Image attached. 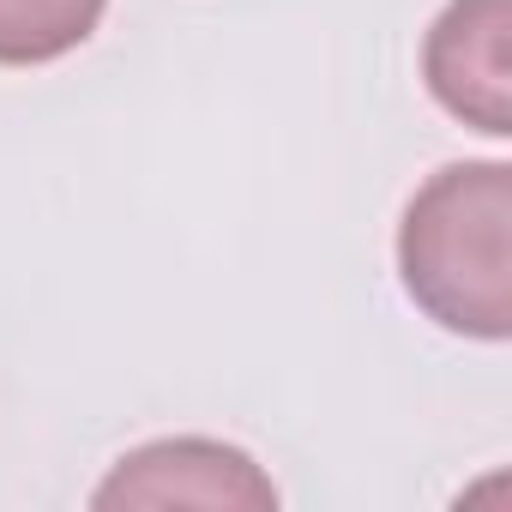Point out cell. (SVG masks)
I'll return each instance as SVG.
<instances>
[{
	"instance_id": "1",
	"label": "cell",
	"mask_w": 512,
	"mask_h": 512,
	"mask_svg": "<svg viewBox=\"0 0 512 512\" xmlns=\"http://www.w3.org/2000/svg\"><path fill=\"white\" fill-rule=\"evenodd\" d=\"M410 302L446 332L500 344L512 332V169L446 163L398 223Z\"/></svg>"
},
{
	"instance_id": "2",
	"label": "cell",
	"mask_w": 512,
	"mask_h": 512,
	"mask_svg": "<svg viewBox=\"0 0 512 512\" xmlns=\"http://www.w3.org/2000/svg\"><path fill=\"white\" fill-rule=\"evenodd\" d=\"M91 500L97 506H278V488L241 446L181 434L127 452Z\"/></svg>"
},
{
	"instance_id": "3",
	"label": "cell",
	"mask_w": 512,
	"mask_h": 512,
	"mask_svg": "<svg viewBox=\"0 0 512 512\" xmlns=\"http://www.w3.org/2000/svg\"><path fill=\"white\" fill-rule=\"evenodd\" d=\"M506 0H446V13L434 19L422 43V73L428 91L440 97L446 115L464 127L506 139L512 109H506Z\"/></svg>"
},
{
	"instance_id": "4",
	"label": "cell",
	"mask_w": 512,
	"mask_h": 512,
	"mask_svg": "<svg viewBox=\"0 0 512 512\" xmlns=\"http://www.w3.org/2000/svg\"><path fill=\"white\" fill-rule=\"evenodd\" d=\"M109 0H0V67H43L73 55Z\"/></svg>"
}]
</instances>
